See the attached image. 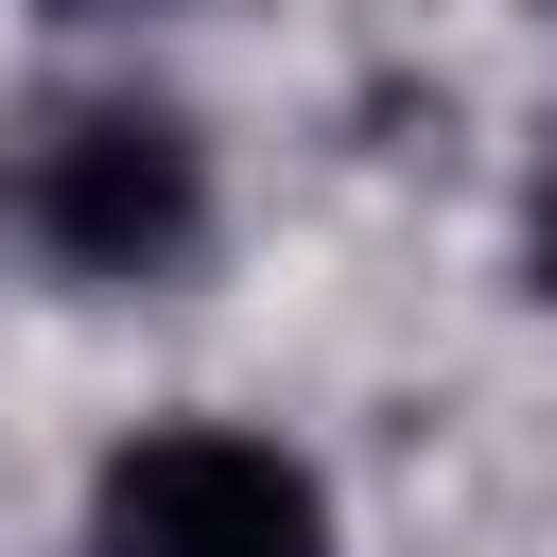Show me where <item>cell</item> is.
<instances>
[{
	"instance_id": "obj_2",
	"label": "cell",
	"mask_w": 557,
	"mask_h": 557,
	"mask_svg": "<svg viewBox=\"0 0 557 557\" xmlns=\"http://www.w3.org/2000/svg\"><path fill=\"white\" fill-rule=\"evenodd\" d=\"M87 557H331V487H313L278 435L174 418V435L104 453V487H87Z\"/></svg>"
},
{
	"instance_id": "obj_1",
	"label": "cell",
	"mask_w": 557,
	"mask_h": 557,
	"mask_svg": "<svg viewBox=\"0 0 557 557\" xmlns=\"http://www.w3.org/2000/svg\"><path fill=\"white\" fill-rule=\"evenodd\" d=\"M17 226H35L70 278H174V261L209 244V139H191L174 104H139V87H104V104L35 122Z\"/></svg>"
},
{
	"instance_id": "obj_3",
	"label": "cell",
	"mask_w": 557,
	"mask_h": 557,
	"mask_svg": "<svg viewBox=\"0 0 557 557\" xmlns=\"http://www.w3.org/2000/svg\"><path fill=\"white\" fill-rule=\"evenodd\" d=\"M540 296H557V209H540Z\"/></svg>"
}]
</instances>
